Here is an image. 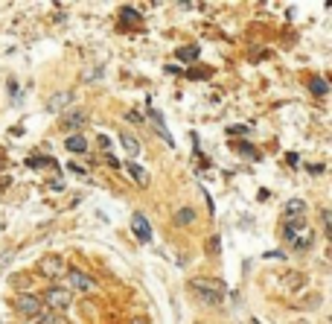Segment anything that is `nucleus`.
Masks as SVG:
<instances>
[{
    "label": "nucleus",
    "mask_w": 332,
    "mask_h": 324,
    "mask_svg": "<svg viewBox=\"0 0 332 324\" xmlns=\"http://www.w3.org/2000/svg\"><path fill=\"white\" fill-rule=\"evenodd\" d=\"M190 289L196 292L204 304H222L224 295H228L224 283H222V280H213V277H192V280H190Z\"/></svg>",
    "instance_id": "1"
},
{
    "label": "nucleus",
    "mask_w": 332,
    "mask_h": 324,
    "mask_svg": "<svg viewBox=\"0 0 332 324\" xmlns=\"http://www.w3.org/2000/svg\"><path fill=\"white\" fill-rule=\"evenodd\" d=\"M44 304H47L50 309H67L70 304H73V295H70L67 289H56V286H52V289L44 292Z\"/></svg>",
    "instance_id": "2"
},
{
    "label": "nucleus",
    "mask_w": 332,
    "mask_h": 324,
    "mask_svg": "<svg viewBox=\"0 0 332 324\" xmlns=\"http://www.w3.org/2000/svg\"><path fill=\"white\" fill-rule=\"evenodd\" d=\"M38 269H41V274H47V277H62V274L67 272L64 260H62L58 254H47V257H41Z\"/></svg>",
    "instance_id": "3"
},
{
    "label": "nucleus",
    "mask_w": 332,
    "mask_h": 324,
    "mask_svg": "<svg viewBox=\"0 0 332 324\" xmlns=\"http://www.w3.org/2000/svg\"><path fill=\"white\" fill-rule=\"evenodd\" d=\"M67 280H70V286L76 292H96V280H90L84 272H79V269H70L67 272Z\"/></svg>",
    "instance_id": "4"
},
{
    "label": "nucleus",
    "mask_w": 332,
    "mask_h": 324,
    "mask_svg": "<svg viewBox=\"0 0 332 324\" xmlns=\"http://www.w3.org/2000/svg\"><path fill=\"white\" fill-rule=\"evenodd\" d=\"M84 123H88V111L84 108H67V114L62 117V129L73 132V129H82Z\"/></svg>",
    "instance_id": "5"
},
{
    "label": "nucleus",
    "mask_w": 332,
    "mask_h": 324,
    "mask_svg": "<svg viewBox=\"0 0 332 324\" xmlns=\"http://www.w3.org/2000/svg\"><path fill=\"white\" fill-rule=\"evenodd\" d=\"M15 307L18 312H24V315H38V309H41V301L30 295V292H24V295H18L15 298Z\"/></svg>",
    "instance_id": "6"
},
{
    "label": "nucleus",
    "mask_w": 332,
    "mask_h": 324,
    "mask_svg": "<svg viewBox=\"0 0 332 324\" xmlns=\"http://www.w3.org/2000/svg\"><path fill=\"white\" fill-rule=\"evenodd\" d=\"M132 228H134V234H137L140 242H149L152 239V225H149V219H146L143 213H134L132 216Z\"/></svg>",
    "instance_id": "7"
},
{
    "label": "nucleus",
    "mask_w": 332,
    "mask_h": 324,
    "mask_svg": "<svg viewBox=\"0 0 332 324\" xmlns=\"http://www.w3.org/2000/svg\"><path fill=\"white\" fill-rule=\"evenodd\" d=\"M67 105H73V91H58L47 100V108L50 111H67Z\"/></svg>",
    "instance_id": "8"
},
{
    "label": "nucleus",
    "mask_w": 332,
    "mask_h": 324,
    "mask_svg": "<svg viewBox=\"0 0 332 324\" xmlns=\"http://www.w3.org/2000/svg\"><path fill=\"white\" fill-rule=\"evenodd\" d=\"M280 283L286 286V289H300V286L306 283V277H303V272H286Z\"/></svg>",
    "instance_id": "9"
},
{
    "label": "nucleus",
    "mask_w": 332,
    "mask_h": 324,
    "mask_svg": "<svg viewBox=\"0 0 332 324\" xmlns=\"http://www.w3.org/2000/svg\"><path fill=\"white\" fill-rule=\"evenodd\" d=\"M120 146L132 155V158L134 155H140V140H137L134 135H126V132H122V135H120Z\"/></svg>",
    "instance_id": "10"
},
{
    "label": "nucleus",
    "mask_w": 332,
    "mask_h": 324,
    "mask_svg": "<svg viewBox=\"0 0 332 324\" xmlns=\"http://www.w3.org/2000/svg\"><path fill=\"white\" fill-rule=\"evenodd\" d=\"M303 213H306V202H303V199L286 202V219H294V216H303Z\"/></svg>",
    "instance_id": "11"
},
{
    "label": "nucleus",
    "mask_w": 332,
    "mask_h": 324,
    "mask_svg": "<svg viewBox=\"0 0 332 324\" xmlns=\"http://www.w3.org/2000/svg\"><path fill=\"white\" fill-rule=\"evenodd\" d=\"M146 114H149V117L154 120V126H158L160 137H164V140H169V146H172V135L166 132V126H164V117H160V111H158V108H146Z\"/></svg>",
    "instance_id": "12"
},
{
    "label": "nucleus",
    "mask_w": 332,
    "mask_h": 324,
    "mask_svg": "<svg viewBox=\"0 0 332 324\" xmlns=\"http://www.w3.org/2000/svg\"><path fill=\"white\" fill-rule=\"evenodd\" d=\"M64 146H67V152H79V155H82L84 149H88V143H84V137H82V135H70V137L64 140Z\"/></svg>",
    "instance_id": "13"
},
{
    "label": "nucleus",
    "mask_w": 332,
    "mask_h": 324,
    "mask_svg": "<svg viewBox=\"0 0 332 324\" xmlns=\"http://www.w3.org/2000/svg\"><path fill=\"white\" fill-rule=\"evenodd\" d=\"M192 222H196V210H192V207H181V210L175 213V225H181V228L192 225Z\"/></svg>",
    "instance_id": "14"
},
{
    "label": "nucleus",
    "mask_w": 332,
    "mask_h": 324,
    "mask_svg": "<svg viewBox=\"0 0 332 324\" xmlns=\"http://www.w3.org/2000/svg\"><path fill=\"white\" fill-rule=\"evenodd\" d=\"M126 170L134 175V181H137V184H149V172L143 170V167H137L134 161H128V164H126Z\"/></svg>",
    "instance_id": "15"
},
{
    "label": "nucleus",
    "mask_w": 332,
    "mask_h": 324,
    "mask_svg": "<svg viewBox=\"0 0 332 324\" xmlns=\"http://www.w3.org/2000/svg\"><path fill=\"white\" fill-rule=\"evenodd\" d=\"M309 91H312V94H318V97H326V94H330V85H326V79L312 76V79H309Z\"/></svg>",
    "instance_id": "16"
},
{
    "label": "nucleus",
    "mask_w": 332,
    "mask_h": 324,
    "mask_svg": "<svg viewBox=\"0 0 332 324\" xmlns=\"http://www.w3.org/2000/svg\"><path fill=\"white\" fill-rule=\"evenodd\" d=\"M120 15H122L126 24H140V21H143V15H140L137 9H132V6H122V12H120Z\"/></svg>",
    "instance_id": "17"
},
{
    "label": "nucleus",
    "mask_w": 332,
    "mask_h": 324,
    "mask_svg": "<svg viewBox=\"0 0 332 324\" xmlns=\"http://www.w3.org/2000/svg\"><path fill=\"white\" fill-rule=\"evenodd\" d=\"M178 59H181V62H196V59H198V47H196V44H192V47H181V50H178Z\"/></svg>",
    "instance_id": "18"
},
{
    "label": "nucleus",
    "mask_w": 332,
    "mask_h": 324,
    "mask_svg": "<svg viewBox=\"0 0 332 324\" xmlns=\"http://www.w3.org/2000/svg\"><path fill=\"white\" fill-rule=\"evenodd\" d=\"M292 245H294L298 251H306V248L312 245V231H309V234H303V237H294V239H292Z\"/></svg>",
    "instance_id": "19"
},
{
    "label": "nucleus",
    "mask_w": 332,
    "mask_h": 324,
    "mask_svg": "<svg viewBox=\"0 0 332 324\" xmlns=\"http://www.w3.org/2000/svg\"><path fill=\"white\" fill-rule=\"evenodd\" d=\"M102 76V65H94V68H88L82 73V82H94V79H100Z\"/></svg>",
    "instance_id": "20"
},
{
    "label": "nucleus",
    "mask_w": 332,
    "mask_h": 324,
    "mask_svg": "<svg viewBox=\"0 0 332 324\" xmlns=\"http://www.w3.org/2000/svg\"><path fill=\"white\" fill-rule=\"evenodd\" d=\"M44 164H50V158H30L26 161V167H44Z\"/></svg>",
    "instance_id": "21"
},
{
    "label": "nucleus",
    "mask_w": 332,
    "mask_h": 324,
    "mask_svg": "<svg viewBox=\"0 0 332 324\" xmlns=\"http://www.w3.org/2000/svg\"><path fill=\"white\" fill-rule=\"evenodd\" d=\"M320 225H324L326 231L332 228V225H330V210H320Z\"/></svg>",
    "instance_id": "22"
},
{
    "label": "nucleus",
    "mask_w": 332,
    "mask_h": 324,
    "mask_svg": "<svg viewBox=\"0 0 332 324\" xmlns=\"http://www.w3.org/2000/svg\"><path fill=\"white\" fill-rule=\"evenodd\" d=\"M41 324H62V321H58V318H56V315H52V312H47V315H44V318H41Z\"/></svg>",
    "instance_id": "23"
},
{
    "label": "nucleus",
    "mask_w": 332,
    "mask_h": 324,
    "mask_svg": "<svg viewBox=\"0 0 332 324\" xmlns=\"http://www.w3.org/2000/svg\"><path fill=\"white\" fill-rule=\"evenodd\" d=\"M67 170H70V172H79V175H84V167H79L76 161H73V164H67Z\"/></svg>",
    "instance_id": "24"
},
{
    "label": "nucleus",
    "mask_w": 332,
    "mask_h": 324,
    "mask_svg": "<svg viewBox=\"0 0 332 324\" xmlns=\"http://www.w3.org/2000/svg\"><path fill=\"white\" fill-rule=\"evenodd\" d=\"M242 152L248 155V158H256V155H254V146H250V143H242Z\"/></svg>",
    "instance_id": "25"
},
{
    "label": "nucleus",
    "mask_w": 332,
    "mask_h": 324,
    "mask_svg": "<svg viewBox=\"0 0 332 324\" xmlns=\"http://www.w3.org/2000/svg\"><path fill=\"white\" fill-rule=\"evenodd\" d=\"M245 132H248L245 126H233V129H230V135H245Z\"/></svg>",
    "instance_id": "26"
},
{
    "label": "nucleus",
    "mask_w": 332,
    "mask_h": 324,
    "mask_svg": "<svg viewBox=\"0 0 332 324\" xmlns=\"http://www.w3.org/2000/svg\"><path fill=\"white\" fill-rule=\"evenodd\" d=\"M190 76H196V79H204V76H207V70H190Z\"/></svg>",
    "instance_id": "27"
},
{
    "label": "nucleus",
    "mask_w": 332,
    "mask_h": 324,
    "mask_svg": "<svg viewBox=\"0 0 332 324\" xmlns=\"http://www.w3.org/2000/svg\"><path fill=\"white\" fill-rule=\"evenodd\" d=\"M9 257H12V251H6V254H0V269H3L6 263H9Z\"/></svg>",
    "instance_id": "28"
},
{
    "label": "nucleus",
    "mask_w": 332,
    "mask_h": 324,
    "mask_svg": "<svg viewBox=\"0 0 332 324\" xmlns=\"http://www.w3.org/2000/svg\"><path fill=\"white\" fill-rule=\"evenodd\" d=\"M132 324H149V318H143V315H134Z\"/></svg>",
    "instance_id": "29"
}]
</instances>
